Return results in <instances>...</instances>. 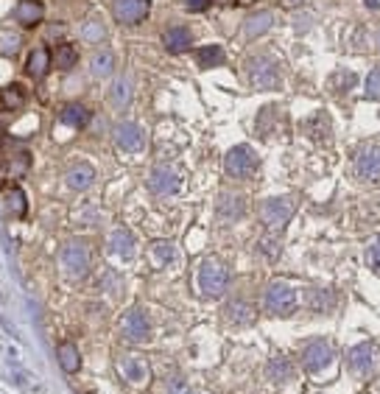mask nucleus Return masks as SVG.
Here are the masks:
<instances>
[{"instance_id":"23","label":"nucleus","mask_w":380,"mask_h":394,"mask_svg":"<svg viewBox=\"0 0 380 394\" xmlns=\"http://www.w3.org/2000/svg\"><path fill=\"white\" fill-rule=\"evenodd\" d=\"M50 59H53V64H56L59 70H70V67H76V62H79V50H76L70 42H62V45H56V50L50 53Z\"/></svg>"},{"instance_id":"11","label":"nucleus","mask_w":380,"mask_h":394,"mask_svg":"<svg viewBox=\"0 0 380 394\" xmlns=\"http://www.w3.org/2000/svg\"><path fill=\"white\" fill-rule=\"evenodd\" d=\"M333 361V350H330V344L327 341H308L305 344V350H302V369L305 372H311V375H316V372H322L327 364Z\"/></svg>"},{"instance_id":"31","label":"nucleus","mask_w":380,"mask_h":394,"mask_svg":"<svg viewBox=\"0 0 380 394\" xmlns=\"http://www.w3.org/2000/svg\"><path fill=\"white\" fill-rule=\"evenodd\" d=\"M226 316H229V322H235V325H249V322L255 319V311H252L246 302H229Z\"/></svg>"},{"instance_id":"29","label":"nucleus","mask_w":380,"mask_h":394,"mask_svg":"<svg viewBox=\"0 0 380 394\" xmlns=\"http://www.w3.org/2000/svg\"><path fill=\"white\" fill-rule=\"evenodd\" d=\"M6 210L14 215V218H22L25 210H28V201H25V193L20 188H8L6 191Z\"/></svg>"},{"instance_id":"8","label":"nucleus","mask_w":380,"mask_h":394,"mask_svg":"<svg viewBox=\"0 0 380 394\" xmlns=\"http://www.w3.org/2000/svg\"><path fill=\"white\" fill-rule=\"evenodd\" d=\"M59 260H62V266H65V271L70 277H84L90 271V252H87V246L81 240H67L62 246Z\"/></svg>"},{"instance_id":"13","label":"nucleus","mask_w":380,"mask_h":394,"mask_svg":"<svg viewBox=\"0 0 380 394\" xmlns=\"http://www.w3.org/2000/svg\"><path fill=\"white\" fill-rule=\"evenodd\" d=\"M115 143H118V149H123V151H143V146H146V135H143V129L137 126V123H132V121H123V123H118L115 126Z\"/></svg>"},{"instance_id":"17","label":"nucleus","mask_w":380,"mask_h":394,"mask_svg":"<svg viewBox=\"0 0 380 394\" xmlns=\"http://www.w3.org/2000/svg\"><path fill=\"white\" fill-rule=\"evenodd\" d=\"M149 260L154 269H168L177 263V246L171 240H154L149 246Z\"/></svg>"},{"instance_id":"34","label":"nucleus","mask_w":380,"mask_h":394,"mask_svg":"<svg viewBox=\"0 0 380 394\" xmlns=\"http://www.w3.org/2000/svg\"><path fill=\"white\" fill-rule=\"evenodd\" d=\"M367 98L380 101V67H375V70L367 76Z\"/></svg>"},{"instance_id":"32","label":"nucleus","mask_w":380,"mask_h":394,"mask_svg":"<svg viewBox=\"0 0 380 394\" xmlns=\"http://www.w3.org/2000/svg\"><path fill=\"white\" fill-rule=\"evenodd\" d=\"M355 81H358V79H355L353 70H339V73L330 79V87H336L339 93H350V90L355 87Z\"/></svg>"},{"instance_id":"4","label":"nucleus","mask_w":380,"mask_h":394,"mask_svg":"<svg viewBox=\"0 0 380 394\" xmlns=\"http://www.w3.org/2000/svg\"><path fill=\"white\" fill-rule=\"evenodd\" d=\"M266 311L274 316H291L297 311V291L288 283L274 280L266 291Z\"/></svg>"},{"instance_id":"27","label":"nucleus","mask_w":380,"mask_h":394,"mask_svg":"<svg viewBox=\"0 0 380 394\" xmlns=\"http://www.w3.org/2000/svg\"><path fill=\"white\" fill-rule=\"evenodd\" d=\"M59 364H62V369L65 372H79V364H81V358H79V350H76V344H70V341H65V344H59Z\"/></svg>"},{"instance_id":"28","label":"nucleus","mask_w":380,"mask_h":394,"mask_svg":"<svg viewBox=\"0 0 380 394\" xmlns=\"http://www.w3.org/2000/svg\"><path fill=\"white\" fill-rule=\"evenodd\" d=\"M196 62H198L201 67H218V64H224V48H218V45L198 48V50H196Z\"/></svg>"},{"instance_id":"5","label":"nucleus","mask_w":380,"mask_h":394,"mask_svg":"<svg viewBox=\"0 0 380 394\" xmlns=\"http://www.w3.org/2000/svg\"><path fill=\"white\" fill-rule=\"evenodd\" d=\"M249 79L257 90H277L280 87V64L271 56H255L249 62Z\"/></svg>"},{"instance_id":"33","label":"nucleus","mask_w":380,"mask_h":394,"mask_svg":"<svg viewBox=\"0 0 380 394\" xmlns=\"http://www.w3.org/2000/svg\"><path fill=\"white\" fill-rule=\"evenodd\" d=\"M81 36H84V42H101V39H104V25H101V20H90V22L81 28Z\"/></svg>"},{"instance_id":"39","label":"nucleus","mask_w":380,"mask_h":394,"mask_svg":"<svg viewBox=\"0 0 380 394\" xmlns=\"http://www.w3.org/2000/svg\"><path fill=\"white\" fill-rule=\"evenodd\" d=\"M238 6H249V3H255V0H235Z\"/></svg>"},{"instance_id":"36","label":"nucleus","mask_w":380,"mask_h":394,"mask_svg":"<svg viewBox=\"0 0 380 394\" xmlns=\"http://www.w3.org/2000/svg\"><path fill=\"white\" fill-rule=\"evenodd\" d=\"M367 257H369V266L380 274V238H375V240L369 243V254H367Z\"/></svg>"},{"instance_id":"18","label":"nucleus","mask_w":380,"mask_h":394,"mask_svg":"<svg viewBox=\"0 0 380 394\" xmlns=\"http://www.w3.org/2000/svg\"><path fill=\"white\" fill-rule=\"evenodd\" d=\"M243 212H246L243 196H238V193H235V196H232V193H221V198H218V218H221L224 224L243 218Z\"/></svg>"},{"instance_id":"24","label":"nucleus","mask_w":380,"mask_h":394,"mask_svg":"<svg viewBox=\"0 0 380 394\" xmlns=\"http://www.w3.org/2000/svg\"><path fill=\"white\" fill-rule=\"evenodd\" d=\"M22 104H25V90L20 84H8L0 90V109L11 112V109H22Z\"/></svg>"},{"instance_id":"7","label":"nucleus","mask_w":380,"mask_h":394,"mask_svg":"<svg viewBox=\"0 0 380 394\" xmlns=\"http://www.w3.org/2000/svg\"><path fill=\"white\" fill-rule=\"evenodd\" d=\"M115 367H118L121 378H126L132 386H143V383H149V378H151L149 361H146L143 355H137V353H121L118 361H115Z\"/></svg>"},{"instance_id":"30","label":"nucleus","mask_w":380,"mask_h":394,"mask_svg":"<svg viewBox=\"0 0 380 394\" xmlns=\"http://www.w3.org/2000/svg\"><path fill=\"white\" fill-rule=\"evenodd\" d=\"M93 76H98V79H104V76H109L112 70H115V56L109 53V50H104V53H95L93 56Z\"/></svg>"},{"instance_id":"6","label":"nucleus","mask_w":380,"mask_h":394,"mask_svg":"<svg viewBox=\"0 0 380 394\" xmlns=\"http://www.w3.org/2000/svg\"><path fill=\"white\" fill-rule=\"evenodd\" d=\"M224 168L232 179H249L257 171V157L249 146H235V149H229V154L224 160Z\"/></svg>"},{"instance_id":"40","label":"nucleus","mask_w":380,"mask_h":394,"mask_svg":"<svg viewBox=\"0 0 380 394\" xmlns=\"http://www.w3.org/2000/svg\"><path fill=\"white\" fill-rule=\"evenodd\" d=\"M378 48H380V36H378Z\"/></svg>"},{"instance_id":"16","label":"nucleus","mask_w":380,"mask_h":394,"mask_svg":"<svg viewBox=\"0 0 380 394\" xmlns=\"http://www.w3.org/2000/svg\"><path fill=\"white\" fill-rule=\"evenodd\" d=\"M42 17H45V6L39 0H20L14 8V20L25 28H34L36 22H42Z\"/></svg>"},{"instance_id":"35","label":"nucleus","mask_w":380,"mask_h":394,"mask_svg":"<svg viewBox=\"0 0 380 394\" xmlns=\"http://www.w3.org/2000/svg\"><path fill=\"white\" fill-rule=\"evenodd\" d=\"M112 98H115L118 107L129 104V98H132V93H129V81H115V87H112Z\"/></svg>"},{"instance_id":"1","label":"nucleus","mask_w":380,"mask_h":394,"mask_svg":"<svg viewBox=\"0 0 380 394\" xmlns=\"http://www.w3.org/2000/svg\"><path fill=\"white\" fill-rule=\"evenodd\" d=\"M347 367L355 378H369L380 369V350L372 341H361L355 347H350L347 353Z\"/></svg>"},{"instance_id":"15","label":"nucleus","mask_w":380,"mask_h":394,"mask_svg":"<svg viewBox=\"0 0 380 394\" xmlns=\"http://www.w3.org/2000/svg\"><path fill=\"white\" fill-rule=\"evenodd\" d=\"M109 252L115 257H121V260H132L135 257V235L126 226L112 229V235H109Z\"/></svg>"},{"instance_id":"12","label":"nucleus","mask_w":380,"mask_h":394,"mask_svg":"<svg viewBox=\"0 0 380 394\" xmlns=\"http://www.w3.org/2000/svg\"><path fill=\"white\" fill-rule=\"evenodd\" d=\"M355 174L361 182H369V185H378L380 182V146H369L358 154L355 160Z\"/></svg>"},{"instance_id":"22","label":"nucleus","mask_w":380,"mask_h":394,"mask_svg":"<svg viewBox=\"0 0 380 394\" xmlns=\"http://www.w3.org/2000/svg\"><path fill=\"white\" fill-rule=\"evenodd\" d=\"M163 42H165V48H168L171 53H185V50H190V45H193V36H190L188 28L177 25V28H168V31H165Z\"/></svg>"},{"instance_id":"26","label":"nucleus","mask_w":380,"mask_h":394,"mask_svg":"<svg viewBox=\"0 0 380 394\" xmlns=\"http://www.w3.org/2000/svg\"><path fill=\"white\" fill-rule=\"evenodd\" d=\"M266 375H269L274 383H285V381L294 378V367H291L288 358H274V361L266 367Z\"/></svg>"},{"instance_id":"3","label":"nucleus","mask_w":380,"mask_h":394,"mask_svg":"<svg viewBox=\"0 0 380 394\" xmlns=\"http://www.w3.org/2000/svg\"><path fill=\"white\" fill-rule=\"evenodd\" d=\"M294 212H297V198L294 196H277L260 204V218L269 229H283L291 221Z\"/></svg>"},{"instance_id":"14","label":"nucleus","mask_w":380,"mask_h":394,"mask_svg":"<svg viewBox=\"0 0 380 394\" xmlns=\"http://www.w3.org/2000/svg\"><path fill=\"white\" fill-rule=\"evenodd\" d=\"M149 188L160 196H168V193H177L179 191V177L177 171L171 168H154L151 177H149Z\"/></svg>"},{"instance_id":"19","label":"nucleus","mask_w":380,"mask_h":394,"mask_svg":"<svg viewBox=\"0 0 380 394\" xmlns=\"http://www.w3.org/2000/svg\"><path fill=\"white\" fill-rule=\"evenodd\" d=\"M50 64H53V59H50V50L48 48H34L31 53H28V64H25V70H28V76L31 79H45L48 76V70H50Z\"/></svg>"},{"instance_id":"25","label":"nucleus","mask_w":380,"mask_h":394,"mask_svg":"<svg viewBox=\"0 0 380 394\" xmlns=\"http://www.w3.org/2000/svg\"><path fill=\"white\" fill-rule=\"evenodd\" d=\"M269 28H271V11H257V14L246 17V22H243V36L252 39V36L269 31Z\"/></svg>"},{"instance_id":"9","label":"nucleus","mask_w":380,"mask_h":394,"mask_svg":"<svg viewBox=\"0 0 380 394\" xmlns=\"http://www.w3.org/2000/svg\"><path fill=\"white\" fill-rule=\"evenodd\" d=\"M121 336H123L126 341H132V344L149 341L151 325H149V319H146V313H143L140 308H132L129 313L121 316Z\"/></svg>"},{"instance_id":"20","label":"nucleus","mask_w":380,"mask_h":394,"mask_svg":"<svg viewBox=\"0 0 380 394\" xmlns=\"http://www.w3.org/2000/svg\"><path fill=\"white\" fill-rule=\"evenodd\" d=\"M93 182H95V168L90 163H79V165H73L67 171V185L73 191H87Z\"/></svg>"},{"instance_id":"10","label":"nucleus","mask_w":380,"mask_h":394,"mask_svg":"<svg viewBox=\"0 0 380 394\" xmlns=\"http://www.w3.org/2000/svg\"><path fill=\"white\" fill-rule=\"evenodd\" d=\"M151 0H112V14L121 25H137L149 17Z\"/></svg>"},{"instance_id":"37","label":"nucleus","mask_w":380,"mask_h":394,"mask_svg":"<svg viewBox=\"0 0 380 394\" xmlns=\"http://www.w3.org/2000/svg\"><path fill=\"white\" fill-rule=\"evenodd\" d=\"M210 3H212V0H185V6H188L190 11H204Z\"/></svg>"},{"instance_id":"2","label":"nucleus","mask_w":380,"mask_h":394,"mask_svg":"<svg viewBox=\"0 0 380 394\" xmlns=\"http://www.w3.org/2000/svg\"><path fill=\"white\" fill-rule=\"evenodd\" d=\"M226 283H229V271H226V266L221 260L210 257V260L201 263V269H198V288H201L204 297H212V299L221 297L226 291Z\"/></svg>"},{"instance_id":"38","label":"nucleus","mask_w":380,"mask_h":394,"mask_svg":"<svg viewBox=\"0 0 380 394\" xmlns=\"http://www.w3.org/2000/svg\"><path fill=\"white\" fill-rule=\"evenodd\" d=\"M280 3H283L285 8H297V6H302L305 0H280Z\"/></svg>"},{"instance_id":"21","label":"nucleus","mask_w":380,"mask_h":394,"mask_svg":"<svg viewBox=\"0 0 380 394\" xmlns=\"http://www.w3.org/2000/svg\"><path fill=\"white\" fill-rule=\"evenodd\" d=\"M90 109L87 107H81V104H70V107H65L62 112H59V123H65V126H70V129H84L87 123H90Z\"/></svg>"}]
</instances>
